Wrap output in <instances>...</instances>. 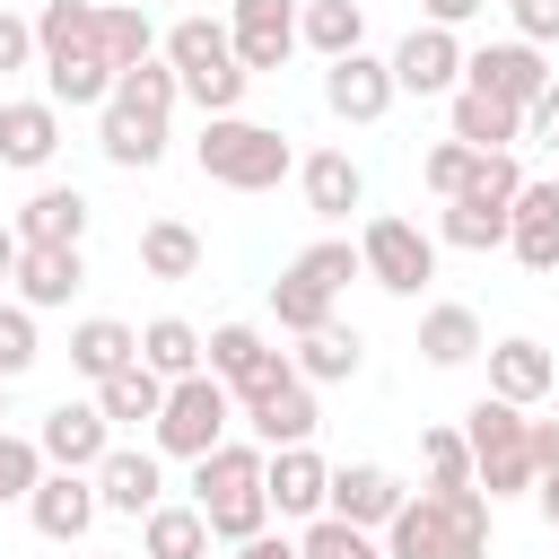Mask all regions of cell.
Masks as SVG:
<instances>
[{
    "instance_id": "cell-1",
    "label": "cell",
    "mask_w": 559,
    "mask_h": 559,
    "mask_svg": "<svg viewBox=\"0 0 559 559\" xmlns=\"http://www.w3.org/2000/svg\"><path fill=\"white\" fill-rule=\"evenodd\" d=\"M384 559H489V498L480 489H419L376 533Z\"/></svg>"
},
{
    "instance_id": "cell-2",
    "label": "cell",
    "mask_w": 559,
    "mask_h": 559,
    "mask_svg": "<svg viewBox=\"0 0 559 559\" xmlns=\"http://www.w3.org/2000/svg\"><path fill=\"white\" fill-rule=\"evenodd\" d=\"M192 507H201V524H210V542H253V533H271V498H262V445H245V437H227V445H210L201 463H192Z\"/></svg>"
},
{
    "instance_id": "cell-3",
    "label": "cell",
    "mask_w": 559,
    "mask_h": 559,
    "mask_svg": "<svg viewBox=\"0 0 559 559\" xmlns=\"http://www.w3.org/2000/svg\"><path fill=\"white\" fill-rule=\"evenodd\" d=\"M166 70H175V87L218 122V114H236L245 105V61H236V44H227V17H175L166 26V52H157Z\"/></svg>"
},
{
    "instance_id": "cell-4",
    "label": "cell",
    "mask_w": 559,
    "mask_h": 559,
    "mask_svg": "<svg viewBox=\"0 0 559 559\" xmlns=\"http://www.w3.org/2000/svg\"><path fill=\"white\" fill-rule=\"evenodd\" d=\"M192 166H201L210 183H227V192H271L280 175H297V148H288L280 122L218 114V122H201V140H192Z\"/></svg>"
},
{
    "instance_id": "cell-5",
    "label": "cell",
    "mask_w": 559,
    "mask_h": 559,
    "mask_svg": "<svg viewBox=\"0 0 559 559\" xmlns=\"http://www.w3.org/2000/svg\"><path fill=\"white\" fill-rule=\"evenodd\" d=\"M463 445H472V489L498 507V498H524L533 489V419L498 393H480L463 411Z\"/></svg>"
},
{
    "instance_id": "cell-6",
    "label": "cell",
    "mask_w": 559,
    "mask_h": 559,
    "mask_svg": "<svg viewBox=\"0 0 559 559\" xmlns=\"http://www.w3.org/2000/svg\"><path fill=\"white\" fill-rule=\"evenodd\" d=\"M227 428H236V393H227L210 367L183 376V384H166V402H157V419H148L157 454H175V463H201L210 445H227Z\"/></svg>"
},
{
    "instance_id": "cell-7",
    "label": "cell",
    "mask_w": 559,
    "mask_h": 559,
    "mask_svg": "<svg viewBox=\"0 0 559 559\" xmlns=\"http://www.w3.org/2000/svg\"><path fill=\"white\" fill-rule=\"evenodd\" d=\"M358 280H376L384 297H419L428 280H437V236L428 227H411V218H367L358 227Z\"/></svg>"
},
{
    "instance_id": "cell-8",
    "label": "cell",
    "mask_w": 559,
    "mask_h": 559,
    "mask_svg": "<svg viewBox=\"0 0 559 559\" xmlns=\"http://www.w3.org/2000/svg\"><path fill=\"white\" fill-rule=\"evenodd\" d=\"M384 70H393V96H454V87H463V35L419 17V26L384 52Z\"/></svg>"
},
{
    "instance_id": "cell-9",
    "label": "cell",
    "mask_w": 559,
    "mask_h": 559,
    "mask_svg": "<svg viewBox=\"0 0 559 559\" xmlns=\"http://www.w3.org/2000/svg\"><path fill=\"white\" fill-rule=\"evenodd\" d=\"M245 411V428H253V445L262 454H280V445H314V428H323V411H314V384L288 367L280 384H262L253 402H236Z\"/></svg>"
},
{
    "instance_id": "cell-10",
    "label": "cell",
    "mask_w": 559,
    "mask_h": 559,
    "mask_svg": "<svg viewBox=\"0 0 559 559\" xmlns=\"http://www.w3.org/2000/svg\"><path fill=\"white\" fill-rule=\"evenodd\" d=\"M463 87H480V96H498V105H533L542 87H550V52H533V44H480V52H463Z\"/></svg>"
},
{
    "instance_id": "cell-11",
    "label": "cell",
    "mask_w": 559,
    "mask_h": 559,
    "mask_svg": "<svg viewBox=\"0 0 559 559\" xmlns=\"http://www.w3.org/2000/svg\"><path fill=\"white\" fill-rule=\"evenodd\" d=\"M201 367H210V376H218L236 402H253L262 384H280V376H288V358H280V349H271L253 323H218V332L201 341Z\"/></svg>"
},
{
    "instance_id": "cell-12",
    "label": "cell",
    "mask_w": 559,
    "mask_h": 559,
    "mask_svg": "<svg viewBox=\"0 0 559 559\" xmlns=\"http://www.w3.org/2000/svg\"><path fill=\"white\" fill-rule=\"evenodd\" d=\"M35 454H44V472H96L114 454V428H105L96 402H52L44 428H35Z\"/></svg>"
},
{
    "instance_id": "cell-13",
    "label": "cell",
    "mask_w": 559,
    "mask_h": 559,
    "mask_svg": "<svg viewBox=\"0 0 559 559\" xmlns=\"http://www.w3.org/2000/svg\"><path fill=\"white\" fill-rule=\"evenodd\" d=\"M227 44H236L245 79L280 70L297 52V0H227Z\"/></svg>"
},
{
    "instance_id": "cell-14",
    "label": "cell",
    "mask_w": 559,
    "mask_h": 559,
    "mask_svg": "<svg viewBox=\"0 0 559 559\" xmlns=\"http://www.w3.org/2000/svg\"><path fill=\"white\" fill-rule=\"evenodd\" d=\"M402 472H384V463H341L332 472V489H323V515H341V524H358V533H384L393 515H402Z\"/></svg>"
},
{
    "instance_id": "cell-15",
    "label": "cell",
    "mask_w": 559,
    "mask_h": 559,
    "mask_svg": "<svg viewBox=\"0 0 559 559\" xmlns=\"http://www.w3.org/2000/svg\"><path fill=\"white\" fill-rule=\"evenodd\" d=\"M323 114H332V122H384V114H393V70H384L376 52L323 61Z\"/></svg>"
},
{
    "instance_id": "cell-16",
    "label": "cell",
    "mask_w": 559,
    "mask_h": 559,
    "mask_svg": "<svg viewBox=\"0 0 559 559\" xmlns=\"http://www.w3.org/2000/svg\"><path fill=\"white\" fill-rule=\"evenodd\" d=\"M87 480H96V507H105V515H131V524H140V515L166 498V454H148V445H114Z\"/></svg>"
},
{
    "instance_id": "cell-17",
    "label": "cell",
    "mask_w": 559,
    "mask_h": 559,
    "mask_svg": "<svg viewBox=\"0 0 559 559\" xmlns=\"http://www.w3.org/2000/svg\"><path fill=\"white\" fill-rule=\"evenodd\" d=\"M323 489H332V463H323L314 445H280V454H262V498H271V515L314 524V515H323Z\"/></svg>"
},
{
    "instance_id": "cell-18",
    "label": "cell",
    "mask_w": 559,
    "mask_h": 559,
    "mask_svg": "<svg viewBox=\"0 0 559 559\" xmlns=\"http://www.w3.org/2000/svg\"><path fill=\"white\" fill-rule=\"evenodd\" d=\"M79 280H87V253H79V245H17L9 288H17V306H26V314L70 306V297H79Z\"/></svg>"
},
{
    "instance_id": "cell-19",
    "label": "cell",
    "mask_w": 559,
    "mask_h": 559,
    "mask_svg": "<svg viewBox=\"0 0 559 559\" xmlns=\"http://www.w3.org/2000/svg\"><path fill=\"white\" fill-rule=\"evenodd\" d=\"M96 515H105V507H96V480H87V472H44V480L26 489V524H35L44 542H87Z\"/></svg>"
},
{
    "instance_id": "cell-20",
    "label": "cell",
    "mask_w": 559,
    "mask_h": 559,
    "mask_svg": "<svg viewBox=\"0 0 559 559\" xmlns=\"http://www.w3.org/2000/svg\"><path fill=\"white\" fill-rule=\"evenodd\" d=\"M550 384H559V358H550L533 332H507V341H489V393H498V402L533 411V402H550Z\"/></svg>"
},
{
    "instance_id": "cell-21",
    "label": "cell",
    "mask_w": 559,
    "mask_h": 559,
    "mask_svg": "<svg viewBox=\"0 0 559 559\" xmlns=\"http://www.w3.org/2000/svg\"><path fill=\"white\" fill-rule=\"evenodd\" d=\"M52 148H61V105L52 96H9L0 105V166L35 175V166H52Z\"/></svg>"
},
{
    "instance_id": "cell-22",
    "label": "cell",
    "mask_w": 559,
    "mask_h": 559,
    "mask_svg": "<svg viewBox=\"0 0 559 559\" xmlns=\"http://www.w3.org/2000/svg\"><path fill=\"white\" fill-rule=\"evenodd\" d=\"M507 253L524 271H559V183H524L507 201Z\"/></svg>"
},
{
    "instance_id": "cell-23",
    "label": "cell",
    "mask_w": 559,
    "mask_h": 559,
    "mask_svg": "<svg viewBox=\"0 0 559 559\" xmlns=\"http://www.w3.org/2000/svg\"><path fill=\"white\" fill-rule=\"evenodd\" d=\"M297 183H306V210H314L323 227H341V218L367 201V175H358L349 148H314V157H297Z\"/></svg>"
},
{
    "instance_id": "cell-24",
    "label": "cell",
    "mask_w": 559,
    "mask_h": 559,
    "mask_svg": "<svg viewBox=\"0 0 559 559\" xmlns=\"http://www.w3.org/2000/svg\"><path fill=\"white\" fill-rule=\"evenodd\" d=\"M445 140H463V148H515L524 140V114L515 105H498V96H480V87H454L445 96Z\"/></svg>"
},
{
    "instance_id": "cell-25",
    "label": "cell",
    "mask_w": 559,
    "mask_h": 559,
    "mask_svg": "<svg viewBox=\"0 0 559 559\" xmlns=\"http://www.w3.org/2000/svg\"><path fill=\"white\" fill-rule=\"evenodd\" d=\"M96 148H105L122 175H148V166L166 157V122H157V114H131V105L105 96V105H96Z\"/></svg>"
},
{
    "instance_id": "cell-26",
    "label": "cell",
    "mask_w": 559,
    "mask_h": 559,
    "mask_svg": "<svg viewBox=\"0 0 559 559\" xmlns=\"http://www.w3.org/2000/svg\"><path fill=\"white\" fill-rule=\"evenodd\" d=\"M87 218H96V210H87L79 183H44L9 227H17V245H87Z\"/></svg>"
},
{
    "instance_id": "cell-27",
    "label": "cell",
    "mask_w": 559,
    "mask_h": 559,
    "mask_svg": "<svg viewBox=\"0 0 559 559\" xmlns=\"http://www.w3.org/2000/svg\"><path fill=\"white\" fill-rule=\"evenodd\" d=\"M480 349H489V332H480V314H472V306H454V297H445V306H428V314H419V358H428V367H472Z\"/></svg>"
},
{
    "instance_id": "cell-28",
    "label": "cell",
    "mask_w": 559,
    "mask_h": 559,
    "mask_svg": "<svg viewBox=\"0 0 559 559\" xmlns=\"http://www.w3.org/2000/svg\"><path fill=\"white\" fill-rule=\"evenodd\" d=\"M131 358H140V332H131V323H114V314H87V323H70V367H79L87 384L122 376Z\"/></svg>"
},
{
    "instance_id": "cell-29",
    "label": "cell",
    "mask_w": 559,
    "mask_h": 559,
    "mask_svg": "<svg viewBox=\"0 0 559 559\" xmlns=\"http://www.w3.org/2000/svg\"><path fill=\"white\" fill-rule=\"evenodd\" d=\"M297 44L341 61V52H367V9L358 0H297Z\"/></svg>"
},
{
    "instance_id": "cell-30",
    "label": "cell",
    "mask_w": 559,
    "mask_h": 559,
    "mask_svg": "<svg viewBox=\"0 0 559 559\" xmlns=\"http://www.w3.org/2000/svg\"><path fill=\"white\" fill-rule=\"evenodd\" d=\"M96 52H105V70H114V79H122V70H140V61L157 52L148 9H131V0H96Z\"/></svg>"
},
{
    "instance_id": "cell-31",
    "label": "cell",
    "mask_w": 559,
    "mask_h": 559,
    "mask_svg": "<svg viewBox=\"0 0 559 559\" xmlns=\"http://www.w3.org/2000/svg\"><path fill=\"white\" fill-rule=\"evenodd\" d=\"M70 52H96V0H44L35 9V61H70Z\"/></svg>"
},
{
    "instance_id": "cell-32",
    "label": "cell",
    "mask_w": 559,
    "mask_h": 559,
    "mask_svg": "<svg viewBox=\"0 0 559 559\" xmlns=\"http://www.w3.org/2000/svg\"><path fill=\"white\" fill-rule=\"evenodd\" d=\"M140 367H148L157 384H183V376H201V332H192L183 314H157V323H140Z\"/></svg>"
},
{
    "instance_id": "cell-33",
    "label": "cell",
    "mask_w": 559,
    "mask_h": 559,
    "mask_svg": "<svg viewBox=\"0 0 559 559\" xmlns=\"http://www.w3.org/2000/svg\"><path fill=\"white\" fill-rule=\"evenodd\" d=\"M140 550H148V559H210V524H201V507L157 498V507L140 515Z\"/></svg>"
},
{
    "instance_id": "cell-34",
    "label": "cell",
    "mask_w": 559,
    "mask_h": 559,
    "mask_svg": "<svg viewBox=\"0 0 559 559\" xmlns=\"http://www.w3.org/2000/svg\"><path fill=\"white\" fill-rule=\"evenodd\" d=\"M306 384H349L358 367H367V349H358V332H341V323H323V332H306L297 341V358H288Z\"/></svg>"
},
{
    "instance_id": "cell-35",
    "label": "cell",
    "mask_w": 559,
    "mask_h": 559,
    "mask_svg": "<svg viewBox=\"0 0 559 559\" xmlns=\"http://www.w3.org/2000/svg\"><path fill=\"white\" fill-rule=\"evenodd\" d=\"M87 402L105 411V428H140V419H157V402H166V384H157V376H148L140 358H131V367H122V376H105V384H96Z\"/></svg>"
},
{
    "instance_id": "cell-36",
    "label": "cell",
    "mask_w": 559,
    "mask_h": 559,
    "mask_svg": "<svg viewBox=\"0 0 559 559\" xmlns=\"http://www.w3.org/2000/svg\"><path fill=\"white\" fill-rule=\"evenodd\" d=\"M140 271H148V280H192V271H201V236H192L183 218H148V227H140Z\"/></svg>"
},
{
    "instance_id": "cell-37",
    "label": "cell",
    "mask_w": 559,
    "mask_h": 559,
    "mask_svg": "<svg viewBox=\"0 0 559 559\" xmlns=\"http://www.w3.org/2000/svg\"><path fill=\"white\" fill-rule=\"evenodd\" d=\"M437 245H454V253H498V245H507V210H498V201H445Z\"/></svg>"
},
{
    "instance_id": "cell-38",
    "label": "cell",
    "mask_w": 559,
    "mask_h": 559,
    "mask_svg": "<svg viewBox=\"0 0 559 559\" xmlns=\"http://www.w3.org/2000/svg\"><path fill=\"white\" fill-rule=\"evenodd\" d=\"M44 70V96L52 105H105L114 96V70L96 61V52H70V61H35Z\"/></svg>"
},
{
    "instance_id": "cell-39",
    "label": "cell",
    "mask_w": 559,
    "mask_h": 559,
    "mask_svg": "<svg viewBox=\"0 0 559 559\" xmlns=\"http://www.w3.org/2000/svg\"><path fill=\"white\" fill-rule=\"evenodd\" d=\"M114 105H131V114H157V122H175V105H183V87H175V70L148 52L140 70H122L114 79Z\"/></svg>"
},
{
    "instance_id": "cell-40",
    "label": "cell",
    "mask_w": 559,
    "mask_h": 559,
    "mask_svg": "<svg viewBox=\"0 0 559 559\" xmlns=\"http://www.w3.org/2000/svg\"><path fill=\"white\" fill-rule=\"evenodd\" d=\"M288 271H297L306 288H323V297H341V288L358 280V245H349V236H323V245H306V253H297Z\"/></svg>"
},
{
    "instance_id": "cell-41",
    "label": "cell",
    "mask_w": 559,
    "mask_h": 559,
    "mask_svg": "<svg viewBox=\"0 0 559 559\" xmlns=\"http://www.w3.org/2000/svg\"><path fill=\"white\" fill-rule=\"evenodd\" d=\"M271 314H280V332H297V341H306V332H323V323H332V297H323V288H306L297 271H280V280H271Z\"/></svg>"
},
{
    "instance_id": "cell-42",
    "label": "cell",
    "mask_w": 559,
    "mask_h": 559,
    "mask_svg": "<svg viewBox=\"0 0 559 559\" xmlns=\"http://www.w3.org/2000/svg\"><path fill=\"white\" fill-rule=\"evenodd\" d=\"M419 472H428V489H472V445H463V428H419Z\"/></svg>"
},
{
    "instance_id": "cell-43",
    "label": "cell",
    "mask_w": 559,
    "mask_h": 559,
    "mask_svg": "<svg viewBox=\"0 0 559 559\" xmlns=\"http://www.w3.org/2000/svg\"><path fill=\"white\" fill-rule=\"evenodd\" d=\"M297 559H384V542L358 533V524H341V515H314V524L297 533Z\"/></svg>"
},
{
    "instance_id": "cell-44",
    "label": "cell",
    "mask_w": 559,
    "mask_h": 559,
    "mask_svg": "<svg viewBox=\"0 0 559 559\" xmlns=\"http://www.w3.org/2000/svg\"><path fill=\"white\" fill-rule=\"evenodd\" d=\"M515 192H524L515 148H489V157H472V175H463V192H454V201H498V210H507Z\"/></svg>"
},
{
    "instance_id": "cell-45",
    "label": "cell",
    "mask_w": 559,
    "mask_h": 559,
    "mask_svg": "<svg viewBox=\"0 0 559 559\" xmlns=\"http://www.w3.org/2000/svg\"><path fill=\"white\" fill-rule=\"evenodd\" d=\"M35 358H44V341H35V314L9 297V306H0V384H17Z\"/></svg>"
},
{
    "instance_id": "cell-46",
    "label": "cell",
    "mask_w": 559,
    "mask_h": 559,
    "mask_svg": "<svg viewBox=\"0 0 559 559\" xmlns=\"http://www.w3.org/2000/svg\"><path fill=\"white\" fill-rule=\"evenodd\" d=\"M44 480V454H35V437H9L0 428V507H26V489Z\"/></svg>"
},
{
    "instance_id": "cell-47",
    "label": "cell",
    "mask_w": 559,
    "mask_h": 559,
    "mask_svg": "<svg viewBox=\"0 0 559 559\" xmlns=\"http://www.w3.org/2000/svg\"><path fill=\"white\" fill-rule=\"evenodd\" d=\"M472 157H480V148H463V140H437V148L419 157L428 192H437V201H454V192H463V175H472Z\"/></svg>"
},
{
    "instance_id": "cell-48",
    "label": "cell",
    "mask_w": 559,
    "mask_h": 559,
    "mask_svg": "<svg viewBox=\"0 0 559 559\" xmlns=\"http://www.w3.org/2000/svg\"><path fill=\"white\" fill-rule=\"evenodd\" d=\"M507 17H515V44H533V52L559 44V0H507Z\"/></svg>"
},
{
    "instance_id": "cell-49",
    "label": "cell",
    "mask_w": 559,
    "mask_h": 559,
    "mask_svg": "<svg viewBox=\"0 0 559 559\" xmlns=\"http://www.w3.org/2000/svg\"><path fill=\"white\" fill-rule=\"evenodd\" d=\"M26 61H35V17L0 9V79H9V70H26Z\"/></svg>"
},
{
    "instance_id": "cell-50",
    "label": "cell",
    "mask_w": 559,
    "mask_h": 559,
    "mask_svg": "<svg viewBox=\"0 0 559 559\" xmlns=\"http://www.w3.org/2000/svg\"><path fill=\"white\" fill-rule=\"evenodd\" d=\"M524 140H542V148H559V79L524 105Z\"/></svg>"
},
{
    "instance_id": "cell-51",
    "label": "cell",
    "mask_w": 559,
    "mask_h": 559,
    "mask_svg": "<svg viewBox=\"0 0 559 559\" xmlns=\"http://www.w3.org/2000/svg\"><path fill=\"white\" fill-rule=\"evenodd\" d=\"M559 472V419H533V480Z\"/></svg>"
},
{
    "instance_id": "cell-52",
    "label": "cell",
    "mask_w": 559,
    "mask_h": 559,
    "mask_svg": "<svg viewBox=\"0 0 559 559\" xmlns=\"http://www.w3.org/2000/svg\"><path fill=\"white\" fill-rule=\"evenodd\" d=\"M227 559H297V542H288V533H253V542H236Z\"/></svg>"
},
{
    "instance_id": "cell-53",
    "label": "cell",
    "mask_w": 559,
    "mask_h": 559,
    "mask_svg": "<svg viewBox=\"0 0 559 559\" xmlns=\"http://www.w3.org/2000/svg\"><path fill=\"white\" fill-rule=\"evenodd\" d=\"M419 9H428V26H463V17H480L489 0H419Z\"/></svg>"
},
{
    "instance_id": "cell-54",
    "label": "cell",
    "mask_w": 559,
    "mask_h": 559,
    "mask_svg": "<svg viewBox=\"0 0 559 559\" xmlns=\"http://www.w3.org/2000/svg\"><path fill=\"white\" fill-rule=\"evenodd\" d=\"M533 507H542V524L559 533V472H542V480H533Z\"/></svg>"
},
{
    "instance_id": "cell-55",
    "label": "cell",
    "mask_w": 559,
    "mask_h": 559,
    "mask_svg": "<svg viewBox=\"0 0 559 559\" xmlns=\"http://www.w3.org/2000/svg\"><path fill=\"white\" fill-rule=\"evenodd\" d=\"M9 271H17V227L0 218V280H9Z\"/></svg>"
},
{
    "instance_id": "cell-56",
    "label": "cell",
    "mask_w": 559,
    "mask_h": 559,
    "mask_svg": "<svg viewBox=\"0 0 559 559\" xmlns=\"http://www.w3.org/2000/svg\"><path fill=\"white\" fill-rule=\"evenodd\" d=\"M0 419H9V384H0Z\"/></svg>"
},
{
    "instance_id": "cell-57",
    "label": "cell",
    "mask_w": 559,
    "mask_h": 559,
    "mask_svg": "<svg viewBox=\"0 0 559 559\" xmlns=\"http://www.w3.org/2000/svg\"><path fill=\"white\" fill-rule=\"evenodd\" d=\"M550 419H559V384H550Z\"/></svg>"
},
{
    "instance_id": "cell-58",
    "label": "cell",
    "mask_w": 559,
    "mask_h": 559,
    "mask_svg": "<svg viewBox=\"0 0 559 559\" xmlns=\"http://www.w3.org/2000/svg\"><path fill=\"white\" fill-rule=\"evenodd\" d=\"M87 559H114V550H87Z\"/></svg>"
},
{
    "instance_id": "cell-59",
    "label": "cell",
    "mask_w": 559,
    "mask_h": 559,
    "mask_svg": "<svg viewBox=\"0 0 559 559\" xmlns=\"http://www.w3.org/2000/svg\"><path fill=\"white\" fill-rule=\"evenodd\" d=\"M131 9H148V0H131Z\"/></svg>"
},
{
    "instance_id": "cell-60",
    "label": "cell",
    "mask_w": 559,
    "mask_h": 559,
    "mask_svg": "<svg viewBox=\"0 0 559 559\" xmlns=\"http://www.w3.org/2000/svg\"><path fill=\"white\" fill-rule=\"evenodd\" d=\"M550 183H559V175H550Z\"/></svg>"
}]
</instances>
